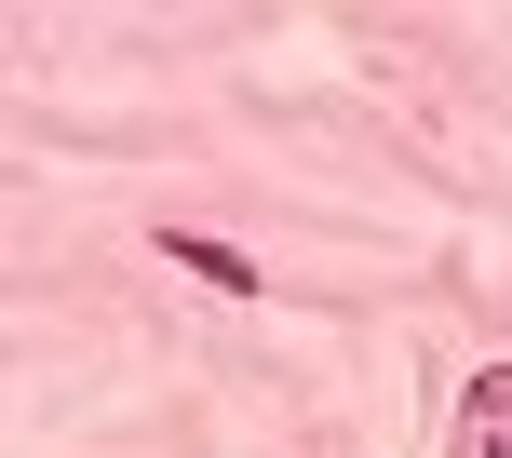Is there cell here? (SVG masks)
Wrapping results in <instances>:
<instances>
[{
  "label": "cell",
  "instance_id": "6da1fadb",
  "mask_svg": "<svg viewBox=\"0 0 512 458\" xmlns=\"http://www.w3.org/2000/svg\"><path fill=\"white\" fill-rule=\"evenodd\" d=\"M459 458H512V364H486L459 405Z\"/></svg>",
  "mask_w": 512,
  "mask_h": 458
},
{
  "label": "cell",
  "instance_id": "7a4b0ae2",
  "mask_svg": "<svg viewBox=\"0 0 512 458\" xmlns=\"http://www.w3.org/2000/svg\"><path fill=\"white\" fill-rule=\"evenodd\" d=\"M162 256H176V270H203L216 297H256V283H270V270H256V256H230V243H203V229H176V243H162Z\"/></svg>",
  "mask_w": 512,
  "mask_h": 458
}]
</instances>
